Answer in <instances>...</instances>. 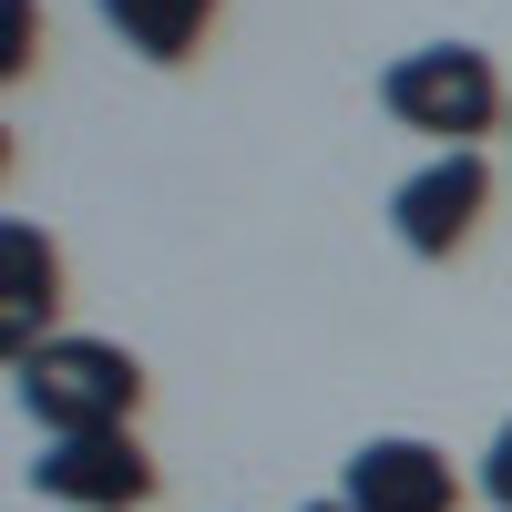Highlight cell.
I'll use <instances>...</instances> for the list:
<instances>
[{
  "label": "cell",
  "instance_id": "obj_1",
  "mask_svg": "<svg viewBox=\"0 0 512 512\" xmlns=\"http://www.w3.org/2000/svg\"><path fill=\"white\" fill-rule=\"evenodd\" d=\"M11 400L41 441H72V431H134V400H144V359L113 349V338H41L31 359H11Z\"/></svg>",
  "mask_w": 512,
  "mask_h": 512
},
{
  "label": "cell",
  "instance_id": "obj_2",
  "mask_svg": "<svg viewBox=\"0 0 512 512\" xmlns=\"http://www.w3.org/2000/svg\"><path fill=\"white\" fill-rule=\"evenodd\" d=\"M379 113L410 123V134H431L441 154L472 144L492 123H512V82L492 72V52H472V41H420V52H400L390 72H379Z\"/></svg>",
  "mask_w": 512,
  "mask_h": 512
},
{
  "label": "cell",
  "instance_id": "obj_3",
  "mask_svg": "<svg viewBox=\"0 0 512 512\" xmlns=\"http://www.w3.org/2000/svg\"><path fill=\"white\" fill-rule=\"evenodd\" d=\"M154 451L134 431H72V441H41L31 451V492L62 502V512H144L154 502Z\"/></svg>",
  "mask_w": 512,
  "mask_h": 512
},
{
  "label": "cell",
  "instance_id": "obj_4",
  "mask_svg": "<svg viewBox=\"0 0 512 512\" xmlns=\"http://www.w3.org/2000/svg\"><path fill=\"white\" fill-rule=\"evenodd\" d=\"M482 216H492V164H482L472 144H461V154H431L420 175L390 185V236H400L410 256H431V267H441Z\"/></svg>",
  "mask_w": 512,
  "mask_h": 512
},
{
  "label": "cell",
  "instance_id": "obj_5",
  "mask_svg": "<svg viewBox=\"0 0 512 512\" xmlns=\"http://www.w3.org/2000/svg\"><path fill=\"white\" fill-rule=\"evenodd\" d=\"M338 502L349 512H461V472H451V451L410 441V431H379L338 461Z\"/></svg>",
  "mask_w": 512,
  "mask_h": 512
},
{
  "label": "cell",
  "instance_id": "obj_6",
  "mask_svg": "<svg viewBox=\"0 0 512 512\" xmlns=\"http://www.w3.org/2000/svg\"><path fill=\"white\" fill-rule=\"evenodd\" d=\"M52 318H62V256H52V236L31 216H11L0 226V349L31 359L41 338H62Z\"/></svg>",
  "mask_w": 512,
  "mask_h": 512
},
{
  "label": "cell",
  "instance_id": "obj_7",
  "mask_svg": "<svg viewBox=\"0 0 512 512\" xmlns=\"http://www.w3.org/2000/svg\"><path fill=\"white\" fill-rule=\"evenodd\" d=\"M93 11L123 31V52H144V62H185L205 21H216V0H93Z\"/></svg>",
  "mask_w": 512,
  "mask_h": 512
},
{
  "label": "cell",
  "instance_id": "obj_8",
  "mask_svg": "<svg viewBox=\"0 0 512 512\" xmlns=\"http://www.w3.org/2000/svg\"><path fill=\"white\" fill-rule=\"evenodd\" d=\"M472 482H482V502H492V512H512V420L482 441V472H472Z\"/></svg>",
  "mask_w": 512,
  "mask_h": 512
},
{
  "label": "cell",
  "instance_id": "obj_9",
  "mask_svg": "<svg viewBox=\"0 0 512 512\" xmlns=\"http://www.w3.org/2000/svg\"><path fill=\"white\" fill-rule=\"evenodd\" d=\"M0 21H11V52H0V72H31V0H0Z\"/></svg>",
  "mask_w": 512,
  "mask_h": 512
},
{
  "label": "cell",
  "instance_id": "obj_10",
  "mask_svg": "<svg viewBox=\"0 0 512 512\" xmlns=\"http://www.w3.org/2000/svg\"><path fill=\"white\" fill-rule=\"evenodd\" d=\"M308 512H349V502H308Z\"/></svg>",
  "mask_w": 512,
  "mask_h": 512
}]
</instances>
